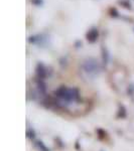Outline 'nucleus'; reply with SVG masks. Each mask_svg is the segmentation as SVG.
<instances>
[{"mask_svg": "<svg viewBox=\"0 0 134 151\" xmlns=\"http://www.w3.org/2000/svg\"><path fill=\"white\" fill-rule=\"evenodd\" d=\"M98 35H99V32H98V29L97 28H92L90 29L87 33V39L89 42H95L98 38Z\"/></svg>", "mask_w": 134, "mask_h": 151, "instance_id": "obj_3", "label": "nucleus"}, {"mask_svg": "<svg viewBox=\"0 0 134 151\" xmlns=\"http://www.w3.org/2000/svg\"><path fill=\"white\" fill-rule=\"evenodd\" d=\"M31 2H32L33 4H35V5H40V4H42V0H31Z\"/></svg>", "mask_w": 134, "mask_h": 151, "instance_id": "obj_6", "label": "nucleus"}, {"mask_svg": "<svg viewBox=\"0 0 134 151\" xmlns=\"http://www.w3.org/2000/svg\"><path fill=\"white\" fill-rule=\"evenodd\" d=\"M36 145L38 146L39 149H41V150H43V151H48V148L42 144V142H36Z\"/></svg>", "mask_w": 134, "mask_h": 151, "instance_id": "obj_5", "label": "nucleus"}, {"mask_svg": "<svg viewBox=\"0 0 134 151\" xmlns=\"http://www.w3.org/2000/svg\"><path fill=\"white\" fill-rule=\"evenodd\" d=\"M82 67H83L84 72L89 76H91V77L97 76L101 71V66H100V64L98 63V61L95 59V58H92V57L86 59L84 62Z\"/></svg>", "mask_w": 134, "mask_h": 151, "instance_id": "obj_2", "label": "nucleus"}, {"mask_svg": "<svg viewBox=\"0 0 134 151\" xmlns=\"http://www.w3.org/2000/svg\"><path fill=\"white\" fill-rule=\"evenodd\" d=\"M57 97L67 101V102H74L79 98V92L75 88H66L62 87L55 92Z\"/></svg>", "mask_w": 134, "mask_h": 151, "instance_id": "obj_1", "label": "nucleus"}, {"mask_svg": "<svg viewBox=\"0 0 134 151\" xmlns=\"http://www.w3.org/2000/svg\"><path fill=\"white\" fill-rule=\"evenodd\" d=\"M36 74L39 80L41 79H44L47 77V71H46V67L42 64H38V67H36Z\"/></svg>", "mask_w": 134, "mask_h": 151, "instance_id": "obj_4", "label": "nucleus"}]
</instances>
